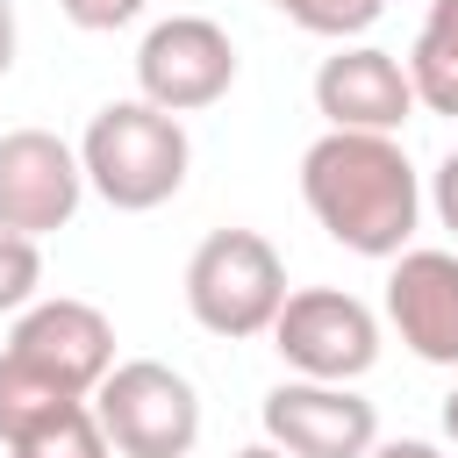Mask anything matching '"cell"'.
Segmentation results:
<instances>
[{"label": "cell", "instance_id": "4fadbf2b", "mask_svg": "<svg viewBox=\"0 0 458 458\" xmlns=\"http://www.w3.org/2000/svg\"><path fill=\"white\" fill-rule=\"evenodd\" d=\"M7 458H107V429H100L93 401H64L43 422H29L7 444Z\"/></svg>", "mask_w": 458, "mask_h": 458}, {"label": "cell", "instance_id": "7a4b0ae2", "mask_svg": "<svg viewBox=\"0 0 458 458\" xmlns=\"http://www.w3.org/2000/svg\"><path fill=\"white\" fill-rule=\"evenodd\" d=\"M186 165H193V143L179 129V114L150 107L143 93L136 100H107L86 136H79V172L86 186L114 208V215H150L165 208L179 186H186Z\"/></svg>", "mask_w": 458, "mask_h": 458}, {"label": "cell", "instance_id": "e0dca14e", "mask_svg": "<svg viewBox=\"0 0 458 458\" xmlns=\"http://www.w3.org/2000/svg\"><path fill=\"white\" fill-rule=\"evenodd\" d=\"M57 7H64V21H72V29H86V36L129 29V21L143 14V0H57Z\"/></svg>", "mask_w": 458, "mask_h": 458}, {"label": "cell", "instance_id": "44dd1931", "mask_svg": "<svg viewBox=\"0 0 458 458\" xmlns=\"http://www.w3.org/2000/svg\"><path fill=\"white\" fill-rule=\"evenodd\" d=\"M444 437H451V444H458V386H451V394H444Z\"/></svg>", "mask_w": 458, "mask_h": 458}, {"label": "cell", "instance_id": "ffe728a7", "mask_svg": "<svg viewBox=\"0 0 458 458\" xmlns=\"http://www.w3.org/2000/svg\"><path fill=\"white\" fill-rule=\"evenodd\" d=\"M7 64H14V7L0 0V79H7Z\"/></svg>", "mask_w": 458, "mask_h": 458}, {"label": "cell", "instance_id": "6da1fadb", "mask_svg": "<svg viewBox=\"0 0 458 458\" xmlns=\"http://www.w3.org/2000/svg\"><path fill=\"white\" fill-rule=\"evenodd\" d=\"M301 200L329 229V243L358 258H394L408 250L422 222V179L394 136L365 129H329L301 150Z\"/></svg>", "mask_w": 458, "mask_h": 458}, {"label": "cell", "instance_id": "ba28073f", "mask_svg": "<svg viewBox=\"0 0 458 458\" xmlns=\"http://www.w3.org/2000/svg\"><path fill=\"white\" fill-rule=\"evenodd\" d=\"M79 200H86V172L57 129H7L0 136V229L50 236L79 215Z\"/></svg>", "mask_w": 458, "mask_h": 458}, {"label": "cell", "instance_id": "d6986e66", "mask_svg": "<svg viewBox=\"0 0 458 458\" xmlns=\"http://www.w3.org/2000/svg\"><path fill=\"white\" fill-rule=\"evenodd\" d=\"M365 458H444L437 444H422V437H394V444H372Z\"/></svg>", "mask_w": 458, "mask_h": 458}, {"label": "cell", "instance_id": "9a60e30c", "mask_svg": "<svg viewBox=\"0 0 458 458\" xmlns=\"http://www.w3.org/2000/svg\"><path fill=\"white\" fill-rule=\"evenodd\" d=\"M265 7H279V14H286L293 29H308V36L351 43V36H365V29L379 21L386 0H265Z\"/></svg>", "mask_w": 458, "mask_h": 458}, {"label": "cell", "instance_id": "7402d4cb", "mask_svg": "<svg viewBox=\"0 0 458 458\" xmlns=\"http://www.w3.org/2000/svg\"><path fill=\"white\" fill-rule=\"evenodd\" d=\"M236 458H286V451H279V444H243Z\"/></svg>", "mask_w": 458, "mask_h": 458}, {"label": "cell", "instance_id": "5bb4252c", "mask_svg": "<svg viewBox=\"0 0 458 458\" xmlns=\"http://www.w3.org/2000/svg\"><path fill=\"white\" fill-rule=\"evenodd\" d=\"M79 394H64L57 379H43L36 365H21L14 351H0V444H14L29 422H43L50 408H64Z\"/></svg>", "mask_w": 458, "mask_h": 458}, {"label": "cell", "instance_id": "52a82bcc", "mask_svg": "<svg viewBox=\"0 0 458 458\" xmlns=\"http://www.w3.org/2000/svg\"><path fill=\"white\" fill-rule=\"evenodd\" d=\"M265 444L286 458H365L379 444V415L344 379H279L265 394Z\"/></svg>", "mask_w": 458, "mask_h": 458}, {"label": "cell", "instance_id": "ac0fdd59", "mask_svg": "<svg viewBox=\"0 0 458 458\" xmlns=\"http://www.w3.org/2000/svg\"><path fill=\"white\" fill-rule=\"evenodd\" d=\"M429 208H437V222L458 236V150H444V165L429 172Z\"/></svg>", "mask_w": 458, "mask_h": 458}, {"label": "cell", "instance_id": "8992f818", "mask_svg": "<svg viewBox=\"0 0 458 458\" xmlns=\"http://www.w3.org/2000/svg\"><path fill=\"white\" fill-rule=\"evenodd\" d=\"M136 86L150 107L165 114H193V107H215L229 86H236V43L222 21L208 14H172L143 36L136 50Z\"/></svg>", "mask_w": 458, "mask_h": 458}, {"label": "cell", "instance_id": "2e32d148", "mask_svg": "<svg viewBox=\"0 0 458 458\" xmlns=\"http://www.w3.org/2000/svg\"><path fill=\"white\" fill-rule=\"evenodd\" d=\"M36 286H43V250H36V236L0 229V315H21V308L36 301Z\"/></svg>", "mask_w": 458, "mask_h": 458}, {"label": "cell", "instance_id": "277c9868", "mask_svg": "<svg viewBox=\"0 0 458 458\" xmlns=\"http://www.w3.org/2000/svg\"><path fill=\"white\" fill-rule=\"evenodd\" d=\"M86 401L107 429V451H122V458H186L200 444V394L186 372H172L157 358L107 365V379Z\"/></svg>", "mask_w": 458, "mask_h": 458}, {"label": "cell", "instance_id": "5b68a950", "mask_svg": "<svg viewBox=\"0 0 458 458\" xmlns=\"http://www.w3.org/2000/svg\"><path fill=\"white\" fill-rule=\"evenodd\" d=\"M272 351L293 365V379H365L379 358V315L344 286H301L272 315Z\"/></svg>", "mask_w": 458, "mask_h": 458}, {"label": "cell", "instance_id": "8fae6325", "mask_svg": "<svg viewBox=\"0 0 458 458\" xmlns=\"http://www.w3.org/2000/svg\"><path fill=\"white\" fill-rule=\"evenodd\" d=\"M386 322L422 365L458 372V258L451 250H394L386 258Z\"/></svg>", "mask_w": 458, "mask_h": 458}, {"label": "cell", "instance_id": "7c38bea8", "mask_svg": "<svg viewBox=\"0 0 458 458\" xmlns=\"http://www.w3.org/2000/svg\"><path fill=\"white\" fill-rule=\"evenodd\" d=\"M408 86H415V107L458 122V0H429L408 50Z\"/></svg>", "mask_w": 458, "mask_h": 458}, {"label": "cell", "instance_id": "9c48e42d", "mask_svg": "<svg viewBox=\"0 0 458 458\" xmlns=\"http://www.w3.org/2000/svg\"><path fill=\"white\" fill-rule=\"evenodd\" d=\"M7 351H14L21 365H36L43 379H57L64 394L86 401V394L107 379V365H114V322H107L93 301H72V293L29 301V308L14 315Z\"/></svg>", "mask_w": 458, "mask_h": 458}, {"label": "cell", "instance_id": "30bf717a", "mask_svg": "<svg viewBox=\"0 0 458 458\" xmlns=\"http://www.w3.org/2000/svg\"><path fill=\"white\" fill-rule=\"evenodd\" d=\"M315 107L329 114V129L401 136V122L415 114V86H408V64L394 50L336 43V57H322V72H315Z\"/></svg>", "mask_w": 458, "mask_h": 458}, {"label": "cell", "instance_id": "3957f363", "mask_svg": "<svg viewBox=\"0 0 458 458\" xmlns=\"http://www.w3.org/2000/svg\"><path fill=\"white\" fill-rule=\"evenodd\" d=\"M286 301V258L258 229H208L186 258V308L208 336H265Z\"/></svg>", "mask_w": 458, "mask_h": 458}]
</instances>
